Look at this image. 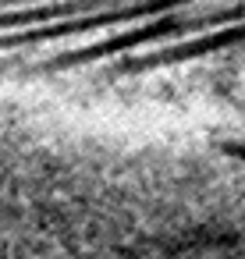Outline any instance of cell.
<instances>
[{
    "mask_svg": "<svg viewBox=\"0 0 245 259\" xmlns=\"http://www.w3.org/2000/svg\"><path fill=\"white\" fill-rule=\"evenodd\" d=\"M78 259H245V241L178 231H103Z\"/></svg>",
    "mask_w": 245,
    "mask_h": 259,
    "instance_id": "obj_1",
    "label": "cell"
}]
</instances>
